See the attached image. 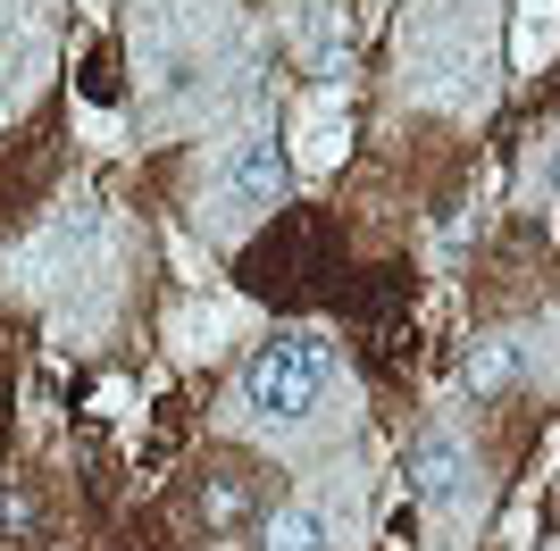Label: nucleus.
<instances>
[{
  "mask_svg": "<svg viewBox=\"0 0 560 551\" xmlns=\"http://www.w3.org/2000/svg\"><path fill=\"white\" fill-rule=\"evenodd\" d=\"M552 192H560V142H552Z\"/></svg>",
  "mask_w": 560,
  "mask_h": 551,
  "instance_id": "nucleus-6",
  "label": "nucleus"
},
{
  "mask_svg": "<svg viewBox=\"0 0 560 551\" xmlns=\"http://www.w3.org/2000/svg\"><path fill=\"white\" fill-rule=\"evenodd\" d=\"M226 201H277L284 192V151H277V134H252V142H234V160H226Z\"/></svg>",
  "mask_w": 560,
  "mask_h": 551,
  "instance_id": "nucleus-3",
  "label": "nucleus"
},
{
  "mask_svg": "<svg viewBox=\"0 0 560 551\" xmlns=\"http://www.w3.org/2000/svg\"><path fill=\"white\" fill-rule=\"evenodd\" d=\"M410 493L435 509H460L468 493H477V459H468L460 435H419L410 443Z\"/></svg>",
  "mask_w": 560,
  "mask_h": 551,
  "instance_id": "nucleus-2",
  "label": "nucleus"
},
{
  "mask_svg": "<svg viewBox=\"0 0 560 551\" xmlns=\"http://www.w3.org/2000/svg\"><path fill=\"white\" fill-rule=\"evenodd\" d=\"M327 385H335V343L310 335V326L259 343L243 360V410H259V418H310L327 401Z\"/></svg>",
  "mask_w": 560,
  "mask_h": 551,
  "instance_id": "nucleus-1",
  "label": "nucleus"
},
{
  "mask_svg": "<svg viewBox=\"0 0 560 551\" xmlns=\"http://www.w3.org/2000/svg\"><path fill=\"white\" fill-rule=\"evenodd\" d=\"M518 335H493V343H477V360H468V392L477 401H493V392H511L518 385Z\"/></svg>",
  "mask_w": 560,
  "mask_h": 551,
  "instance_id": "nucleus-5",
  "label": "nucleus"
},
{
  "mask_svg": "<svg viewBox=\"0 0 560 551\" xmlns=\"http://www.w3.org/2000/svg\"><path fill=\"white\" fill-rule=\"evenodd\" d=\"M259 551H335L327 543V518H318V509H268V518H259Z\"/></svg>",
  "mask_w": 560,
  "mask_h": 551,
  "instance_id": "nucleus-4",
  "label": "nucleus"
}]
</instances>
